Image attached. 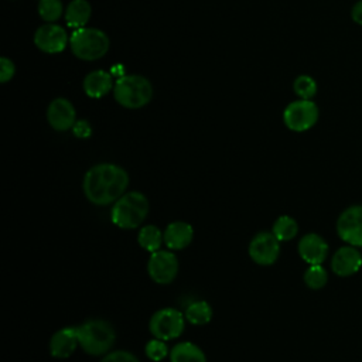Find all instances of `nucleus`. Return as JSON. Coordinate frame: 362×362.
Returning a JSON list of instances; mask_svg holds the SVG:
<instances>
[{
    "instance_id": "f8f14e48",
    "label": "nucleus",
    "mask_w": 362,
    "mask_h": 362,
    "mask_svg": "<svg viewBox=\"0 0 362 362\" xmlns=\"http://www.w3.org/2000/svg\"><path fill=\"white\" fill-rule=\"evenodd\" d=\"M47 119L54 130L66 132L74 127L76 122V112L68 99L57 98L48 106Z\"/></svg>"
},
{
    "instance_id": "ddd939ff",
    "label": "nucleus",
    "mask_w": 362,
    "mask_h": 362,
    "mask_svg": "<svg viewBox=\"0 0 362 362\" xmlns=\"http://www.w3.org/2000/svg\"><path fill=\"white\" fill-rule=\"evenodd\" d=\"M79 346L78 328L76 327H64L55 331L49 339V354L57 359L69 358L75 349Z\"/></svg>"
},
{
    "instance_id": "b1692460",
    "label": "nucleus",
    "mask_w": 362,
    "mask_h": 362,
    "mask_svg": "<svg viewBox=\"0 0 362 362\" xmlns=\"http://www.w3.org/2000/svg\"><path fill=\"white\" fill-rule=\"evenodd\" d=\"M62 11L64 7L61 0H40L38 3L40 17L47 23L57 21L62 16Z\"/></svg>"
},
{
    "instance_id": "4468645a",
    "label": "nucleus",
    "mask_w": 362,
    "mask_h": 362,
    "mask_svg": "<svg viewBox=\"0 0 362 362\" xmlns=\"http://www.w3.org/2000/svg\"><path fill=\"white\" fill-rule=\"evenodd\" d=\"M298 255L308 264H321L328 255V245L318 233H305L298 242Z\"/></svg>"
},
{
    "instance_id": "5701e85b",
    "label": "nucleus",
    "mask_w": 362,
    "mask_h": 362,
    "mask_svg": "<svg viewBox=\"0 0 362 362\" xmlns=\"http://www.w3.org/2000/svg\"><path fill=\"white\" fill-rule=\"evenodd\" d=\"M328 281L327 270L321 264H310L304 272V283L311 290L322 288Z\"/></svg>"
},
{
    "instance_id": "423d86ee",
    "label": "nucleus",
    "mask_w": 362,
    "mask_h": 362,
    "mask_svg": "<svg viewBox=\"0 0 362 362\" xmlns=\"http://www.w3.org/2000/svg\"><path fill=\"white\" fill-rule=\"evenodd\" d=\"M185 315L173 307H164L157 310L148 321L150 334L154 338L163 341H171L178 338L185 328Z\"/></svg>"
},
{
    "instance_id": "393cba45",
    "label": "nucleus",
    "mask_w": 362,
    "mask_h": 362,
    "mask_svg": "<svg viewBox=\"0 0 362 362\" xmlns=\"http://www.w3.org/2000/svg\"><path fill=\"white\" fill-rule=\"evenodd\" d=\"M294 92L300 99H313L317 93V82L310 75H300L293 83Z\"/></svg>"
},
{
    "instance_id": "412c9836",
    "label": "nucleus",
    "mask_w": 362,
    "mask_h": 362,
    "mask_svg": "<svg viewBox=\"0 0 362 362\" xmlns=\"http://www.w3.org/2000/svg\"><path fill=\"white\" fill-rule=\"evenodd\" d=\"M212 307L205 300L192 301L184 311L185 320L192 325H205L212 320Z\"/></svg>"
},
{
    "instance_id": "dca6fc26",
    "label": "nucleus",
    "mask_w": 362,
    "mask_h": 362,
    "mask_svg": "<svg viewBox=\"0 0 362 362\" xmlns=\"http://www.w3.org/2000/svg\"><path fill=\"white\" fill-rule=\"evenodd\" d=\"M194 239V228L185 221H174L164 229V245L170 250H182Z\"/></svg>"
},
{
    "instance_id": "aec40b11",
    "label": "nucleus",
    "mask_w": 362,
    "mask_h": 362,
    "mask_svg": "<svg viewBox=\"0 0 362 362\" xmlns=\"http://www.w3.org/2000/svg\"><path fill=\"white\" fill-rule=\"evenodd\" d=\"M137 243L148 253L160 250L164 243V230L156 225H144L137 233Z\"/></svg>"
},
{
    "instance_id": "a211bd4d",
    "label": "nucleus",
    "mask_w": 362,
    "mask_h": 362,
    "mask_svg": "<svg viewBox=\"0 0 362 362\" xmlns=\"http://www.w3.org/2000/svg\"><path fill=\"white\" fill-rule=\"evenodd\" d=\"M170 362H206L205 352L194 342L181 341L170 349Z\"/></svg>"
},
{
    "instance_id": "bb28decb",
    "label": "nucleus",
    "mask_w": 362,
    "mask_h": 362,
    "mask_svg": "<svg viewBox=\"0 0 362 362\" xmlns=\"http://www.w3.org/2000/svg\"><path fill=\"white\" fill-rule=\"evenodd\" d=\"M100 362H140V361L132 352L117 349V351H112V352H107L106 355H103Z\"/></svg>"
},
{
    "instance_id": "1a4fd4ad",
    "label": "nucleus",
    "mask_w": 362,
    "mask_h": 362,
    "mask_svg": "<svg viewBox=\"0 0 362 362\" xmlns=\"http://www.w3.org/2000/svg\"><path fill=\"white\" fill-rule=\"evenodd\" d=\"M280 255V240L273 232H257L249 243V256L259 266H272Z\"/></svg>"
},
{
    "instance_id": "c756f323",
    "label": "nucleus",
    "mask_w": 362,
    "mask_h": 362,
    "mask_svg": "<svg viewBox=\"0 0 362 362\" xmlns=\"http://www.w3.org/2000/svg\"><path fill=\"white\" fill-rule=\"evenodd\" d=\"M351 17H352V20H354L356 24L362 25V0L356 1V3L352 6Z\"/></svg>"
},
{
    "instance_id": "9d476101",
    "label": "nucleus",
    "mask_w": 362,
    "mask_h": 362,
    "mask_svg": "<svg viewBox=\"0 0 362 362\" xmlns=\"http://www.w3.org/2000/svg\"><path fill=\"white\" fill-rule=\"evenodd\" d=\"M337 233L344 242L362 246V205H352L342 211L337 221Z\"/></svg>"
},
{
    "instance_id": "9b49d317",
    "label": "nucleus",
    "mask_w": 362,
    "mask_h": 362,
    "mask_svg": "<svg viewBox=\"0 0 362 362\" xmlns=\"http://www.w3.org/2000/svg\"><path fill=\"white\" fill-rule=\"evenodd\" d=\"M34 44L38 49L47 54H58L68 44L66 31L58 24H44L34 34Z\"/></svg>"
},
{
    "instance_id": "f03ea898",
    "label": "nucleus",
    "mask_w": 362,
    "mask_h": 362,
    "mask_svg": "<svg viewBox=\"0 0 362 362\" xmlns=\"http://www.w3.org/2000/svg\"><path fill=\"white\" fill-rule=\"evenodd\" d=\"M148 199L140 191H126L110 209V221L120 229L139 228L148 215Z\"/></svg>"
},
{
    "instance_id": "7ed1b4c3",
    "label": "nucleus",
    "mask_w": 362,
    "mask_h": 362,
    "mask_svg": "<svg viewBox=\"0 0 362 362\" xmlns=\"http://www.w3.org/2000/svg\"><path fill=\"white\" fill-rule=\"evenodd\" d=\"M76 328L79 346L92 356L106 355L116 341L113 325L105 320H88Z\"/></svg>"
},
{
    "instance_id": "6ab92c4d",
    "label": "nucleus",
    "mask_w": 362,
    "mask_h": 362,
    "mask_svg": "<svg viewBox=\"0 0 362 362\" xmlns=\"http://www.w3.org/2000/svg\"><path fill=\"white\" fill-rule=\"evenodd\" d=\"M92 14V7L86 0H72L65 10L66 24L72 28H82L88 24Z\"/></svg>"
},
{
    "instance_id": "6e6552de",
    "label": "nucleus",
    "mask_w": 362,
    "mask_h": 362,
    "mask_svg": "<svg viewBox=\"0 0 362 362\" xmlns=\"http://www.w3.org/2000/svg\"><path fill=\"white\" fill-rule=\"evenodd\" d=\"M180 262L177 255L170 249H160L150 253L147 260V273L157 284H170L178 274Z\"/></svg>"
},
{
    "instance_id": "cd10ccee",
    "label": "nucleus",
    "mask_w": 362,
    "mask_h": 362,
    "mask_svg": "<svg viewBox=\"0 0 362 362\" xmlns=\"http://www.w3.org/2000/svg\"><path fill=\"white\" fill-rule=\"evenodd\" d=\"M14 72H16L14 62L7 57H1L0 58V81L3 83L8 82L14 76Z\"/></svg>"
},
{
    "instance_id": "a878e982",
    "label": "nucleus",
    "mask_w": 362,
    "mask_h": 362,
    "mask_svg": "<svg viewBox=\"0 0 362 362\" xmlns=\"http://www.w3.org/2000/svg\"><path fill=\"white\" fill-rule=\"evenodd\" d=\"M165 342L167 341H163V339H158V338L153 337L150 341H147V344L144 346L146 356L153 362L164 361L170 355V349H168Z\"/></svg>"
},
{
    "instance_id": "2eb2a0df",
    "label": "nucleus",
    "mask_w": 362,
    "mask_h": 362,
    "mask_svg": "<svg viewBox=\"0 0 362 362\" xmlns=\"http://www.w3.org/2000/svg\"><path fill=\"white\" fill-rule=\"evenodd\" d=\"M362 266V255L355 249V246L339 247L331 260L332 272L339 277H348L356 273Z\"/></svg>"
},
{
    "instance_id": "f3484780",
    "label": "nucleus",
    "mask_w": 362,
    "mask_h": 362,
    "mask_svg": "<svg viewBox=\"0 0 362 362\" xmlns=\"http://www.w3.org/2000/svg\"><path fill=\"white\" fill-rule=\"evenodd\" d=\"M113 88L112 75L106 71L98 69L89 72L83 79V90L89 98L99 99L107 95Z\"/></svg>"
},
{
    "instance_id": "0eeeda50",
    "label": "nucleus",
    "mask_w": 362,
    "mask_h": 362,
    "mask_svg": "<svg viewBox=\"0 0 362 362\" xmlns=\"http://www.w3.org/2000/svg\"><path fill=\"white\" fill-rule=\"evenodd\" d=\"M318 106L311 99H298L287 105L283 112L284 124L293 132H305L318 120Z\"/></svg>"
},
{
    "instance_id": "4be33fe9",
    "label": "nucleus",
    "mask_w": 362,
    "mask_h": 362,
    "mask_svg": "<svg viewBox=\"0 0 362 362\" xmlns=\"http://www.w3.org/2000/svg\"><path fill=\"white\" fill-rule=\"evenodd\" d=\"M272 232L280 242L291 240L298 232L297 221L288 215H281L274 221L272 226Z\"/></svg>"
},
{
    "instance_id": "39448f33",
    "label": "nucleus",
    "mask_w": 362,
    "mask_h": 362,
    "mask_svg": "<svg viewBox=\"0 0 362 362\" xmlns=\"http://www.w3.org/2000/svg\"><path fill=\"white\" fill-rule=\"evenodd\" d=\"M107 35L98 28H76L69 37V47L75 57L83 61H95L109 51Z\"/></svg>"
},
{
    "instance_id": "c85d7f7f",
    "label": "nucleus",
    "mask_w": 362,
    "mask_h": 362,
    "mask_svg": "<svg viewBox=\"0 0 362 362\" xmlns=\"http://www.w3.org/2000/svg\"><path fill=\"white\" fill-rule=\"evenodd\" d=\"M72 132L76 137L79 139H88L90 134H92V127L90 124L86 122V120H76L74 127H72Z\"/></svg>"
},
{
    "instance_id": "f257e3e1",
    "label": "nucleus",
    "mask_w": 362,
    "mask_h": 362,
    "mask_svg": "<svg viewBox=\"0 0 362 362\" xmlns=\"http://www.w3.org/2000/svg\"><path fill=\"white\" fill-rule=\"evenodd\" d=\"M127 171L113 163H100L90 167L83 177L82 188L86 199L98 206L115 204L129 187Z\"/></svg>"
},
{
    "instance_id": "20e7f679",
    "label": "nucleus",
    "mask_w": 362,
    "mask_h": 362,
    "mask_svg": "<svg viewBox=\"0 0 362 362\" xmlns=\"http://www.w3.org/2000/svg\"><path fill=\"white\" fill-rule=\"evenodd\" d=\"M113 95L116 102L123 107L139 109L151 100L153 86L141 75H123L115 82Z\"/></svg>"
}]
</instances>
